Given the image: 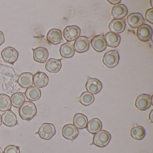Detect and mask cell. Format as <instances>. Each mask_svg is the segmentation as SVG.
Here are the masks:
<instances>
[{
	"instance_id": "6da1fadb",
	"label": "cell",
	"mask_w": 153,
	"mask_h": 153,
	"mask_svg": "<svg viewBox=\"0 0 153 153\" xmlns=\"http://www.w3.org/2000/svg\"><path fill=\"white\" fill-rule=\"evenodd\" d=\"M37 113V109L34 103L30 101H26L19 108V114L22 120H31Z\"/></svg>"
},
{
	"instance_id": "7a4b0ae2",
	"label": "cell",
	"mask_w": 153,
	"mask_h": 153,
	"mask_svg": "<svg viewBox=\"0 0 153 153\" xmlns=\"http://www.w3.org/2000/svg\"><path fill=\"white\" fill-rule=\"evenodd\" d=\"M111 138V134L105 130H102L94 134L93 142L90 145H95L100 148L106 146Z\"/></svg>"
},
{
	"instance_id": "3957f363",
	"label": "cell",
	"mask_w": 153,
	"mask_h": 153,
	"mask_svg": "<svg viewBox=\"0 0 153 153\" xmlns=\"http://www.w3.org/2000/svg\"><path fill=\"white\" fill-rule=\"evenodd\" d=\"M36 134L39 135V137L45 140H50L56 134L55 126L52 123H45L42 124Z\"/></svg>"
},
{
	"instance_id": "277c9868",
	"label": "cell",
	"mask_w": 153,
	"mask_h": 153,
	"mask_svg": "<svg viewBox=\"0 0 153 153\" xmlns=\"http://www.w3.org/2000/svg\"><path fill=\"white\" fill-rule=\"evenodd\" d=\"M119 60L120 55L116 50H111L105 53L102 59L103 63L109 68L116 67L119 63Z\"/></svg>"
},
{
	"instance_id": "5b68a950",
	"label": "cell",
	"mask_w": 153,
	"mask_h": 153,
	"mask_svg": "<svg viewBox=\"0 0 153 153\" xmlns=\"http://www.w3.org/2000/svg\"><path fill=\"white\" fill-rule=\"evenodd\" d=\"M1 57L7 63L14 64L19 58L18 52L15 48L8 47L3 49L1 53Z\"/></svg>"
},
{
	"instance_id": "8992f818",
	"label": "cell",
	"mask_w": 153,
	"mask_h": 153,
	"mask_svg": "<svg viewBox=\"0 0 153 153\" xmlns=\"http://www.w3.org/2000/svg\"><path fill=\"white\" fill-rule=\"evenodd\" d=\"M80 32V29L77 26H68L63 30V37L68 42H73L79 37Z\"/></svg>"
},
{
	"instance_id": "52a82bcc",
	"label": "cell",
	"mask_w": 153,
	"mask_h": 153,
	"mask_svg": "<svg viewBox=\"0 0 153 153\" xmlns=\"http://www.w3.org/2000/svg\"><path fill=\"white\" fill-rule=\"evenodd\" d=\"M152 33L151 27L147 24H143L137 29V36L140 41L146 42L151 39Z\"/></svg>"
},
{
	"instance_id": "ba28073f",
	"label": "cell",
	"mask_w": 153,
	"mask_h": 153,
	"mask_svg": "<svg viewBox=\"0 0 153 153\" xmlns=\"http://www.w3.org/2000/svg\"><path fill=\"white\" fill-rule=\"evenodd\" d=\"M85 88L87 92H89L90 94H97L102 88V84L99 79L88 76Z\"/></svg>"
},
{
	"instance_id": "9c48e42d",
	"label": "cell",
	"mask_w": 153,
	"mask_h": 153,
	"mask_svg": "<svg viewBox=\"0 0 153 153\" xmlns=\"http://www.w3.org/2000/svg\"><path fill=\"white\" fill-rule=\"evenodd\" d=\"M151 105V97L147 94H141L137 97L135 101V106L141 111L149 109Z\"/></svg>"
},
{
	"instance_id": "30bf717a",
	"label": "cell",
	"mask_w": 153,
	"mask_h": 153,
	"mask_svg": "<svg viewBox=\"0 0 153 153\" xmlns=\"http://www.w3.org/2000/svg\"><path fill=\"white\" fill-rule=\"evenodd\" d=\"M90 39L85 36H80L75 40L74 43V50L78 53H84L88 50Z\"/></svg>"
},
{
	"instance_id": "8fae6325",
	"label": "cell",
	"mask_w": 153,
	"mask_h": 153,
	"mask_svg": "<svg viewBox=\"0 0 153 153\" xmlns=\"http://www.w3.org/2000/svg\"><path fill=\"white\" fill-rule=\"evenodd\" d=\"M90 43L93 49L98 53L104 51L107 47L103 33L94 36Z\"/></svg>"
},
{
	"instance_id": "7c38bea8",
	"label": "cell",
	"mask_w": 153,
	"mask_h": 153,
	"mask_svg": "<svg viewBox=\"0 0 153 153\" xmlns=\"http://www.w3.org/2000/svg\"><path fill=\"white\" fill-rule=\"evenodd\" d=\"M127 23L131 28H138L145 23L143 16L139 13L129 14L127 18Z\"/></svg>"
},
{
	"instance_id": "4fadbf2b",
	"label": "cell",
	"mask_w": 153,
	"mask_h": 153,
	"mask_svg": "<svg viewBox=\"0 0 153 153\" xmlns=\"http://www.w3.org/2000/svg\"><path fill=\"white\" fill-rule=\"evenodd\" d=\"M79 135L78 129L71 123L66 124L62 129V135L63 137L68 140H73L76 139Z\"/></svg>"
},
{
	"instance_id": "5bb4252c",
	"label": "cell",
	"mask_w": 153,
	"mask_h": 153,
	"mask_svg": "<svg viewBox=\"0 0 153 153\" xmlns=\"http://www.w3.org/2000/svg\"><path fill=\"white\" fill-rule=\"evenodd\" d=\"M33 59L36 62L44 63L47 61L49 57V52L45 48L39 47L33 49Z\"/></svg>"
},
{
	"instance_id": "9a60e30c",
	"label": "cell",
	"mask_w": 153,
	"mask_h": 153,
	"mask_svg": "<svg viewBox=\"0 0 153 153\" xmlns=\"http://www.w3.org/2000/svg\"><path fill=\"white\" fill-rule=\"evenodd\" d=\"M17 83L20 87L27 88L33 85V76L30 72H24L19 77Z\"/></svg>"
},
{
	"instance_id": "2e32d148",
	"label": "cell",
	"mask_w": 153,
	"mask_h": 153,
	"mask_svg": "<svg viewBox=\"0 0 153 153\" xmlns=\"http://www.w3.org/2000/svg\"><path fill=\"white\" fill-rule=\"evenodd\" d=\"M108 27L112 33L118 34L121 33L124 31L126 27L125 19H113L109 24Z\"/></svg>"
},
{
	"instance_id": "e0dca14e",
	"label": "cell",
	"mask_w": 153,
	"mask_h": 153,
	"mask_svg": "<svg viewBox=\"0 0 153 153\" xmlns=\"http://www.w3.org/2000/svg\"><path fill=\"white\" fill-rule=\"evenodd\" d=\"M46 37L48 42L54 45L63 42L61 31L56 28L50 30L47 33Z\"/></svg>"
},
{
	"instance_id": "ac0fdd59",
	"label": "cell",
	"mask_w": 153,
	"mask_h": 153,
	"mask_svg": "<svg viewBox=\"0 0 153 153\" xmlns=\"http://www.w3.org/2000/svg\"><path fill=\"white\" fill-rule=\"evenodd\" d=\"M2 123L7 127H13L18 123L16 115L11 111H5L2 114Z\"/></svg>"
},
{
	"instance_id": "d6986e66",
	"label": "cell",
	"mask_w": 153,
	"mask_h": 153,
	"mask_svg": "<svg viewBox=\"0 0 153 153\" xmlns=\"http://www.w3.org/2000/svg\"><path fill=\"white\" fill-rule=\"evenodd\" d=\"M49 77L44 72H37L33 76V84L38 88H43L48 85Z\"/></svg>"
},
{
	"instance_id": "ffe728a7",
	"label": "cell",
	"mask_w": 153,
	"mask_h": 153,
	"mask_svg": "<svg viewBox=\"0 0 153 153\" xmlns=\"http://www.w3.org/2000/svg\"><path fill=\"white\" fill-rule=\"evenodd\" d=\"M106 45L111 48H116L120 42L121 37L118 34L108 32L104 36Z\"/></svg>"
},
{
	"instance_id": "44dd1931",
	"label": "cell",
	"mask_w": 153,
	"mask_h": 153,
	"mask_svg": "<svg viewBox=\"0 0 153 153\" xmlns=\"http://www.w3.org/2000/svg\"><path fill=\"white\" fill-rule=\"evenodd\" d=\"M128 13V9L123 4L114 6L111 10L112 17L115 19H123Z\"/></svg>"
},
{
	"instance_id": "7402d4cb",
	"label": "cell",
	"mask_w": 153,
	"mask_h": 153,
	"mask_svg": "<svg viewBox=\"0 0 153 153\" xmlns=\"http://www.w3.org/2000/svg\"><path fill=\"white\" fill-rule=\"evenodd\" d=\"M62 59H50L45 63V69L52 73H58L62 68Z\"/></svg>"
},
{
	"instance_id": "603a6c76",
	"label": "cell",
	"mask_w": 153,
	"mask_h": 153,
	"mask_svg": "<svg viewBox=\"0 0 153 153\" xmlns=\"http://www.w3.org/2000/svg\"><path fill=\"white\" fill-rule=\"evenodd\" d=\"M25 94L27 100L31 102H35L40 99L42 93L41 90L38 88L31 86L27 89Z\"/></svg>"
},
{
	"instance_id": "cb8c5ba5",
	"label": "cell",
	"mask_w": 153,
	"mask_h": 153,
	"mask_svg": "<svg viewBox=\"0 0 153 153\" xmlns=\"http://www.w3.org/2000/svg\"><path fill=\"white\" fill-rule=\"evenodd\" d=\"M102 127V123L98 118H93L88 122L87 130L92 134H95L101 130Z\"/></svg>"
},
{
	"instance_id": "d4e9b609",
	"label": "cell",
	"mask_w": 153,
	"mask_h": 153,
	"mask_svg": "<svg viewBox=\"0 0 153 153\" xmlns=\"http://www.w3.org/2000/svg\"><path fill=\"white\" fill-rule=\"evenodd\" d=\"M61 56L64 58H72L75 53L73 44L66 43L60 46L59 50Z\"/></svg>"
},
{
	"instance_id": "484cf974",
	"label": "cell",
	"mask_w": 153,
	"mask_h": 153,
	"mask_svg": "<svg viewBox=\"0 0 153 153\" xmlns=\"http://www.w3.org/2000/svg\"><path fill=\"white\" fill-rule=\"evenodd\" d=\"M88 120L86 115L81 113H77L73 118V125L79 129H83L86 127Z\"/></svg>"
},
{
	"instance_id": "4316f807",
	"label": "cell",
	"mask_w": 153,
	"mask_h": 153,
	"mask_svg": "<svg viewBox=\"0 0 153 153\" xmlns=\"http://www.w3.org/2000/svg\"><path fill=\"white\" fill-rule=\"evenodd\" d=\"M11 107L10 97L6 94H0V111L5 112L10 111Z\"/></svg>"
},
{
	"instance_id": "83f0119b",
	"label": "cell",
	"mask_w": 153,
	"mask_h": 153,
	"mask_svg": "<svg viewBox=\"0 0 153 153\" xmlns=\"http://www.w3.org/2000/svg\"><path fill=\"white\" fill-rule=\"evenodd\" d=\"M11 104L15 108L19 109L25 102V97L21 92L14 93L11 95Z\"/></svg>"
},
{
	"instance_id": "f1b7e54d",
	"label": "cell",
	"mask_w": 153,
	"mask_h": 153,
	"mask_svg": "<svg viewBox=\"0 0 153 153\" xmlns=\"http://www.w3.org/2000/svg\"><path fill=\"white\" fill-rule=\"evenodd\" d=\"M131 137L136 140H142L146 136V132L145 129L141 126L133 127L131 130Z\"/></svg>"
},
{
	"instance_id": "f546056e",
	"label": "cell",
	"mask_w": 153,
	"mask_h": 153,
	"mask_svg": "<svg viewBox=\"0 0 153 153\" xmlns=\"http://www.w3.org/2000/svg\"><path fill=\"white\" fill-rule=\"evenodd\" d=\"M94 97L87 91L83 92L78 101L84 106H88L92 104L94 101Z\"/></svg>"
},
{
	"instance_id": "4dcf8cb0",
	"label": "cell",
	"mask_w": 153,
	"mask_h": 153,
	"mask_svg": "<svg viewBox=\"0 0 153 153\" xmlns=\"http://www.w3.org/2000/svg\"><path fill=\"white\" fill-rule=\"evenodd\" d=\"M4 153H20L19 147L15 145H9L4 149Z\"/></svg>"
},
{
	"instance_id": "1f68e13d",
	"label": "cell",
	"mask_w": 153,
	"mask_h": 153,
	"mask_svg": "<svg viewBox=\"0 0 153 153\" xmlns=\"http://www.w3.org/2000/svg\"><path fill=\"white\" fill-rule=\"evenodd\" d=\"M145 17H146V20L151 24V25L153 24V8L149 9L147 10L146 11L145 14Z\"/></svg>"
},
{
	"instance_id": "d6a6232c",
	"label": "cell",
	"mask_w": 153,
	"mask_h": 153,
	"mask_svg": "<svg viewBox=\"0 0 153 153\" xmlns=\"http://www.w3.org/2000/svg\"><path fill=\"white\" fill-rule=\"evenodd\" d=\"M5 42V36L2 31H0V46Z\"/></svg>"
},
{
	"instance_id": "836d02e7",
	"label": "cell",
	"mask_w": 153,
	"mask_h": 153,
	"mask_svg": "<svg viewBox=\"0 0 153 153\" xmlns=\"http://www.w3.org/2000/svg\"><path fill=\"white\" fill-rule=\"evenodd\" d=\"M109 3L113 5H117V4H120V0H116V1H113V0H108L107 1Z\"/></svg>"
},
{
	"instance_id": "e575fe53",
	"label": "cell",
	"mask_w": 153,
	"mask_h": 153,
	"mask_svg": "<svg viewBox=\"0 0 153 153\" xmlns=\"http://www.w3.org/2000/svg\"><path fill=\"white\" fill-rule=\"evenodd\" d=\"M153 110H152L149 113V120L152 123H153Z\"/></svg>"
},
{
	"instance_id": "d590c367",
	"label": "cell",
	"mask_w": 153,
	"mask_h": 153,
	"mask_svg": "<svg viewBox=\"0 0 153 153\" xmlns=\"http://www.w3.org/2000/svg\"><path fill=\"white\" fill-rule=\"evenodd\" d=\"M2 123V117H1V114H0V126L1 125Z\"/></svg>"
},
{
	"instance_id": "8d00e7d4",
	"label": "cell",
	"mask_w": 153,
	"mask_h": 153,
	"mask_svg": "<svg viewBox=\"0 0 153 153\" xmlns=\"http://www.w3.org/2000/svg\"><path fill=\"white\" fill-rule=\"evenodd\" d=\"M153 95H152V96L151 97V104L152 105H153Z\"/></svg>"
},
{
	"instance_id": "74e56055",
	"label": "cell",
	"mask_w": 153,
	"mask_h": 153,
	"mask_svg": "<svg viewBox=\"0 0 153 153\" xmlns=\"http://www.w3.org/2000/svg\"><path fill=\"white\" fill-rule=\"evenodd\" d=\"M0 153H4L3 150H2V148L0 147Z\"/></svg>"
},
{
	"instance_id": "f35d334b",
	"label": "cell",
	"mask_w": 153,
	"mask_h": 153,
	"mask_svg": "<svg viewBox=\"0 0 153 153\" xmlns=\"http://www.w3.org/2000/svg\"><path fill=\"white\" fill-rule=\"evenodd\" d=\"M150 5H151V6L152 7H153V5H152V2H153V1H150Z\"/></svg>"
}]
</instances>
